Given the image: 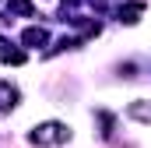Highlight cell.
<instances>
[{
  "instance_id": "cell-1",
  "label": "cell",
  "mask_w": 151,
  "mask_h": 148,
  "mask_svg": "<svg viewBox=\"0 0 151 148\" xmlns=\"http://www.w3.org/2000/svg\"><path fill=\"white\" fill-rule=\"evenodd\" d=\"M67 141H70V127L60 120H46V123L28 131V145L35 148H56V145H67Z\"/></svg>"
},
{
  "instance_id": "cell-2",
  "label": "cell",
  "mask_w": 151,
  "mask_h": 148,
  "mask_svg": "<svg viewBox=\"0 0 151 148\" xmlns=\"http://www.w3.org/2000/svg\"><path fill=\"white\" fill-rule=\"evenodd\" d=\"M144 11H148V7H144V0H130V4H119V11H116V21H119V25H137Z\"/></svg>"
},
{
  "instance_id": "cell-3",
  "label": "cell",
  "mask_w": 151,
  "mask_h": 148,
  "mask_svg": "<svg viewBox=\"0 0 151 148\" xmlns=\"http://www.w3.org/2000/svg\"><path fill=\"white\" fill-rule=\"evenodd\" d=\"M21 42H25L28 49H42V46L49 42V32H46L42 25H28V28L21 32Z\"/></svg>"
},
{
  "instance_id": "cell-4",
  "label": "cell",
  "mask_w": 151,
  "mask_h": 148,
  "mask_svg": "<svg viewBox=\"0 0 151 148\" xmlns=\"http://www.w3.org/2000/svg\"><path fill=\"white\" fill-rule=\"evenodd\" d=\"M18 102H21V92L11 81H0V113H11Z\"/></svg>"
},
{
  "instance_id": "cell-5",
  "label": "cell",
  "mask_w": 151,
  "mask_h": 148,
  "mask_svg": "<svg viewBox=\"0 0 151 148\" xmlns=\"http://www.w3.org/2000/svg\"><path fill=\"white\" fill-rule=\"evenodd\" d=\"M127 116L137 120V123H151V99H134L127 106Z\"/></svg>"
},
{
  "instance_id": "cell-6",
  "label": "cell",
  "mask_w": 151,
  "mask_h": 148,
  "mask_svg": "<svg viewBox=\"0 0 151 148\" xmlns=\"http://www.w3.org/2000/svg\"><path fill=\"white\" fill-rule=\"evenodd\" d=\"M0 60H4L7 67H21V64L28 60V53H25V49H4V53H0Z\"/></svg>"
},
{
  "instance_id": "cell-7",
  "label": "cell",
  "mask_w": 151,
  "mask_h": 148,
  "mask_svg": "<svg viewBox=\"0 0 151 148\" xmlns=\"http://www.w3.org/2000/svg\"><path fill=\"white\" fill-rule=\"evenodd\" d=\"M95 120L102 123V138H113V127H116V116H113V113L99 110V113H95Z\"/></svg>"
},
{
  "instance_id": "cell-8",
  "label": "cell",
  "mask_w": 151,
  "mask_h": 148,
  "mask_svg": "<svg viewBox=\"0 0 151 148\" xmlns=\"http://www.w3.org/2000/svg\"><path fill=\"white\" fill-rule=\"evenodd\" d=\"M7 7H11L14 14H21V18H32V14H35L32 0H7Z\"/></svg>"
},
{
  "instance_id": "cell-9",
  "label": "cell",
  "mask_w": 151,
  "mask_h": 148,
  "mask_svg": "<svg viewBox=\"0 0 151 148\" xmlns=\"http://www.w3.org/2000/svg\"><path fill=\"white\" fill-rule=\"evenodd\" d=\"M88 4H91L95 11H109V7H113V0H88Z\"/></svg>"
},
{
  "instance_id": "cell-10",
  "label": "cell",
  "mask_w": 151,
  "mask_h": 148,
  "mask_svg": "<svg viewBox=\"0 0 151 148\" xmlns=\"http://www.w3.org/2000/svg\"><path fill=\"white\" fill-rule=\"evenodd\" d=\"M134 71H137L134 64H123V67H119V74H123V78H134Z\"/></svg>"
},
{
  "instance_id": "cell-11",
  "label": "cell",
  "mask_w": 151,
  "mask_h": 148,
  "mask_svg": "<svg viewBox=\"0 0 151 148\" xmlns=\"http://www.w3.org/2000/svg\"><path fill=\"white\" fill-rule=\"evenodd\" d=\"M77 4H81V0H63V7H77Z\"/></svg>"
},
{
  "instance_id": "cell-12",
  "label": "cell",
  "mask_w": 151,
  "mask_h": 148,
  "mask_svg": "<svg viewBox=\"0 0 151 148\" xmlns=\"http://www.w3.org/2000/svg\"><path fill=\"white\" fill-rule=\"evenodd\" d=\"M4 49H7V39H0V53H4Z\"/></svg>"
}]
</instances>
